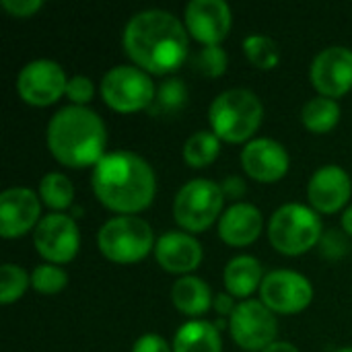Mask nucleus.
Instances as JSON below:
<instances>
[{
  "label": "nucleus",
  "instance_id": "4",
  "mask_svg": "<svg viewBox=\"0 0 352 352\" xmlns=\"http://www.w3.org/2000/svg\"><path fill=\"white\" fill-rule=\"evenodd\" d=\"M264 120V105L250 89L223 91L208 107L212 132L227 142L239 144L252 138Z\"/></svg>",
  "mask_w": 352,
  "mask_h": 352
},
{
  "label": "nucleus",
  "instance_id": "31",
  "mask_svg": "<svg viewBox=\"0 0 352 352\" xmlns=\"http://www.w3.org/2000/svg\"><path fill=\"white\" fill-rule=\"evenodd\" d=\"M66 95L68 99L74 103V105H82L89 103L95 95V85L89 76H82V74H76L72 78H68V85H66Z\"/></svg>",
  "mask_w": 352,
  "mask_h": 352
},
{
  "label": "nucleus",
  "instance_id": "3",
  "mask_svg": "<svg viewBox=\"0 0 352 352\" xmlns=\"http://www.w3.org/2000/svg\"><path fill=\"white\" fill-rule=\"evenodd\" d=\"M45 138L54 159L72 169L95 167L105 157V124L93 109L82 105H66L56 111Z\"/></svg>",
  "mask_w": 352,
  "mask_h": 352
},
{
  "label": "nucleus",
  "instance_id": "20",
  "mask_svg": "<svg viewBox=\"0 0 352 352\" xmlns=\"http://www.w3.org/2000/svg\"><path fill=\"white\" fill-rule=\"evenodd\" d=\"M223 280L231 297H239L245 301L256 289L262 287L264 270L254 256H237L229 260V264L225 266Z\"/></svg>",
  "mask_w": 352,
  "mask_h": 352
},
{
  "label": "nucleus",
  "instance_id": "23",
  "mask_svg": "<svg viewBox=\"0 0 352 352\" xmlns=\"http://www.w3.org/2000/svg\"><path fill=\"white\" fill-rule=\"evenodd\" d=\"M301 120L305 128L314 134L330 132L340 120V105L330 97H314L303 105Z\"/></svg>",
  "mask_w": 352,
  "mask_h": 352
},
{
  "label": "nucleus",
  "instance_id": "18",
  "mask_svg": "<svg viewBox=\"0 0 352 352\" xmlns=\"http://www.w3.org/2000/svg\"><path fill=\"white\" fill-rule=\"evenodd\" d=\"M155 258L159 266L171 274H188L202 262L200 241L184 231H169L157 239Z\"/></svg>",
  "mask_w": 352,
  "mask_h": 352
},
{
  "label": "nucleus",
  "instance_id": "9",
  "mask_svg": "<svg viewBox=\"0 0 352 352\" xmlns=\"http://www.w3.org/2000/svg\"><path fill=\"white\" fill-rule=\"evenodd\" d=\"M229 330L239 349L250 352L266 351L276 342V316L256 299L241 301L229 318Z\"/></svg>",
  "mask_w": 352,
  "mask_h": 352
},
{
  "label": "nucleus",
  "instance_id": "28",
  "mask_svg": "<svg viewBox=\"0 0 352 352\" xmlns=\"http://www.w3.org/2000/svg\"><path fill=\"white\" fill-rule=\"evenodd\" d=\"M31 285V276L14 264H2L0 268V303L8 305L19 301L27 287Z\"/></svg>",
  "mask_w": 352,
  "mask_h": 352
},
{
  "label": "nucleus",
  "instance_id": "1",
  "mask_svg": "<svg viewBox=\"0 0 352 352\" xmlns=\"http://www.w3.org/2000/svg\"><path fill=\"white\" fill-rule=\"evenodd\" d=\"M122 41L128 58L148 74L177 70L190 50L186 25L175 14L161 8L136 12L126 23Z\"/></svg>",
  "mask_w": 352,
  "mask_h": 352
},
{
  "label": "nucleus",
  "instance_id": "14",
  "mask_svg": "<svg viewBox=\"0 0 352 352\" xmlns=\"http://www.w3.org/2000/svg\"><path fill=\"white\" fill-rule=\"evenodd\" d=\"M184 19L188 33L204 45H221L233 25V14L225 0H192Z\"/></svg>",
  "mask_w": 352,
  "mask_h": 352
},
{
  "label": "nucleus",
  "instance_id": "15",
  "mask_svg": "<svg viewBox=\"0 0 352 352\" xmlns=\"http://www.w3.org/2000/svg\"><path fill=\"white\" fill-rule=\"evenodd\" d=\"M41 204L29 188H8L0 196V235L14 239L39 225Z\"/></svg>",
  "mask_w": 352,
  "mask_h": 352
},
{
  "label": "nucleus",
  "instance_id": "25",
  "mask_svg": "<svg viewBox=\"0 0 352 352\" xmlns=\"http://www.w3.org/2000/svg\"><path fill=\"white\" fill-rule=\"evenodd\" d=\"M188 87L182 78H165L155 93V101L148 107L153 116H177L188 105Z\"/></svg>",
  "mask_w": 352,
  "mask_h": 352
},
{
  "label": "nucleus",
  "instance_id": "11",
  "mask_svg": "<svg viewBox=\"0 0 352 352\" xmlns=\"http://www.w3.org/2000/svg\"><path fill=\"white\" fill-rule=\"evenodd\" d=\"M33 243L47 264L70 262L80 245V233L72 217L62 212L45 214L33 231Z\"/></svg>",
  "mask_w": 352,
  "mask_h": 352
},
{
  "label": "nucleus",
  "instance_id": "30",
  "mask_svg": "<svg viewBox=\"0 0 352 352\" xmlns=\"http://www.w3.org/2000/svg\"><path fill=\"white\" fill-rule=\"evenodd\" d=\"M192 68L202 76L217 78L227 70V52L221 45H204L192 58Z\"/></svg>",
  "mask_w": 352,
  "mask_h": 352
},
{
  "label": "nucleus",
  "instance_id": "13",
  "mask_svg": "<svg viewBox=\"0 0 352 352\" xmlns=\"http://www.w3.org/2000/svg\"><path fill=\"white\" fill-rule=\"evenodd\" d=\"M311 85L322 97H342L352 89V50L344 45H330L322 50L309 68Z\"/></svg>",
  "mask_w": 352,
  "mask_h": 352
},
{
  "label": "nucleus",
  "instance_id": "36",
  "mask_svg": "<svg viewBox=\"0 0 352 352\" xmlns=\"http://www.w3.org/2000/svg\"><path fill=\"white\" fill-rule=\"evenodd\" d=\"M235 307L237 305L233 303V297L229 293H221V295L214 297V309H217L219 316H229L231 318V314L235 311Z\"/></svg>",
  "mask_w": 352,
  "mask_h": 352
},
{
  "label": "nucleus",
  "instance_id": "26",
  "mask_svg": "<svg viewBox=\"0 0 352 352\" xmlns=\"http://www.w3.org/2000/svg\"><path fill=\"white\" fill-rule=\"evenodd\" d=\"M39 198L47 208L56 212L66 210L72 206V200H74L72 182L64 173H58V171L45 173L39 182Z\"/></svg>",
  "mask_w": 352,
  "mask_h": 352
},
{
  "label": "nucleus",
  "instance_id": "10",
  "mask_svg": "<svg viewBox=\"0 0 352 352\" xmlns=\"http://www.w3.org/2000/svg\"><path fill=\"white\" fill-rule=\"evenodd\" d=\"M260 297L272 314L293 316L309 307L314 301V287L295 270H272L262 280Z\"/></svg>",
  "mask_w": 352,
  "mask_h": 352
},
{
  "label": "nucleus",
  "instance_id": "27",
  "mask_svg": "<svg viewBox=\"0 0 352 352\" xmlns=\"http://www.w3.org/2000/svg\"><path fill=\"white\" fill-rule=\"evenodd\" d=\"M243 54L245 58L260 70H272L278 60H280V50L276 45V41L268 35H248L243 39Z\"/></svg>",
  "mask_w": 352,
  "mask_h": 352
},
{
  "label": "nucleus",
  "instance_id": "16",
  "mask_svg": "<svg viewBox=\"0 0 352 352\" xmlns=\"http://www.w3.org/2000/svg\"><path fill=\"white\" fill-rule=\"evenodd\" d=\"M241 165L252 179L274 184L289 171V153L272 138H254L241 151Z\"/></svg>",
  "mask_w": 352,
  "mask_h": 352
},
{
  "label": "nucleus",
  "instance_id": "22",
  "mask_svg": "<svg viewBox=\"0 0 352 352\" xmlns=\"http://www.w3.org/2000/svg\"><path fill=\"white\" fill-rule=\"evenodd\" d=\"M173 352H223L219 328L204 320H192L179 326L173 338Z\"/></svg>",
  "mask_w": 352,
  "mask_h": 352
},
{
  "label": "nucleus",
  "instance_id": "39",
  "mask_svg": "<svg viewBox=\"0 0 352 352\" xmlns=\"http://www.w3.org/2000/svg\"><path fill=\"white\" fill-rule=\"evenodd\" d=\"M336 352H352V346H346V349H340V351Z\"/></svg>",
  "mask_w": 352,
  "mask_h": 352
},
{
  "label": "nucleus",
  "instance_id": "32",
  "mask_svg": "<svg viewBox=\"0 0 352 352\" xmlns=\"http://www.w3.org/2000/svg\"><path fill=\"white\" fill-rule=\"evenodd\" d=\"M320 245H322V254H324L326 258H332V260L344 256V254L349 252V248H351L349 241H346L338 231H334V229H332L330 233L322 235Z\"/></svg>",
  "mask_w": 352,
  "mask_h": 352
},
{
  "label": "nucleus",
  "instance_id": "19",
  "mask_svg": "<svg viewBox=\"0 0 352 352\" xmlns=\"http://www.w3.org/2000/svg\"><path fill=\"white\" fill-rule=\"evenodd\" d=\"M262 212L250 202L229 206L219 221V235L227 245L243 248L254 243L262 233Z\"/></svg>",
  "mask_w": 352,
  "mask_h": 352
},
{
  "label": "nucleus",
  "instance_id": "35",
  "mask_svg": "<svg viewBox=\"0 0 352 352\" xmlns=\"http://www.w3.org/2000/svg\"><path fill=\"white\" fill-rule=\"evenodd\" d=\"M221 190H223V194H225V198H241L243 194H245V182L239 177V175H229V177H225L223 179V184H221Z\"/></svg>",
  "mask_w": 352,
  "mask_h": 352
},
{
  "label": "nucleus",
  "instance_id": "38",
  "mask_svg": "<svg viewBox=\"0 0 352 352\" xmlns=\"http://www.w3.org/2000/svg\"><path fill=\"white\" fill-rule=\"evenodd\" d=\"M342 229H344L346 235H351L352 237V206H349V208L344 210V214H342Z\"/></svg>",
  "mask_w": 352,
  "mask_h": 352
},
{
  "label": "nucleus",
  "instance_id": "34",
  "mask_svg": "<svg viewBox=\"0 0 352 352\" xmlns=\"http://www.w3.org/2000/svg\"><path fill=\"white\" fill-rule=\"evenodd\" d=\"M132 352H173V349L159 334H144L136 340Z\"/></svg>",
  "mask_w": 352,
  "mask_h": 352
},
{
  "label": "nucleus",
  "instance_id": "2",
  "mask_svg": "<svg viewBox=\"0 0 352 352\" xmlns=\"http://www.w3.org/2000/svg\"><path fill=\"white\" fill-rule=\"evenodd\" d=\"M93 192L103 206L120 214H136L151 206L157 192L153 167L136 153H107L91 175Z\"/></svg>",
  "mask_w": 352,
  "mask_h": 352
},
{
  "label": "nucleus",
  "instance_id": "29",
  "mask_svg": "<svg viewBox=\"0 0 352 352\" xmlns=\"http://www.w3.org/2000/svg\"><path fill=\"white\" fill-rule=\"evenodd\" d=\"M68 285V274L56 264H39L31 272V287L41 295H56Z\"/></svg>",
  "mask_w": 352,
  "mask_h": 352
},
{
  "label": "nucleus",
  "instance_id": "8",
  "mask_svg": "<svg viewBox=\"0 0 352 352\" xmlns=\"http://www.w3.org/2000/svg\"><path fill=\"white\" fill-rule=\"evenodd\" d=\"M155 93L157 89L148 72L138 66H116L107 70L101 80L103 101L120 113L148 109L155 101Z\"/></svg>",
  "mask_w": 352,
  "mask_h": 352
},
{
  "label": "nucleus",
  "instance_id": "21",
  "mask_svg": "<svg viewBox=\"0 0 352 352\" xmlns=\"http://www.w3.org/2000/svg\"><path fill=\"white\" fill-rule=\"evenodd\" d=\"M173 305L179 314L188 318H200L214 305L210 287L198 276H182L171 289Z\"/></svg>",
  "mask_w": 352,
  "mask_h": 352
},
{
  "label": "nucleus",
  "instance_id": "12",
  "mask_svg": "<svg viewBox=\"0 0 352 352\" xmlns=\"http://www.w3.org/2000/svg\"><path fill=\"white\" fill-rule=\"evenodd\" d=\"M66 72L54 60H33L21 68L16 78L21 99L35 107L56 103L66 93Z\"/></svg>",
  "mask_w": 352,
  "mask_h": 352
},
{
  "label": "nucleus",
  "instance_id": "17",
  "mask_svg": "<svg viewBox=\"0 0 352 352\" xmlns=\"http://www.w3.org/2000/svg\"><path fill=\"white\" fill-rule=\"evenodd\" d=\"M352 192L351 175L338 165L320 167L307 186V198L316 212L332 214L344 208Z\"/></svg>",
  "mask_w": 352,
  "mask_h": 352
},
{
  "label": "nucleus",
  "instance_id": "6",
  "mask_svg": "<svg viewBox=\"0 0 352 352\" xmlns=\"http://www.w3.org/2000/svg\"><path fill=\"white\" fill-rule=\"evenodd\" d=\"M99 252L116 264H136L155 250L151 225L134 214L109 219L97 233Z\"/></svg>",
  "mask_w": 352,
  "mask_h": 352
},
{
  "label": "nucleus",
  "instance_id": "37",
  "mask_svg": "<svg viewBox=\"0 0 352 352\" xmlns=\"http://www.w3.org/2000/svg\"><path fill=\"white\" fill-rule=\"evenodd\" d=\"M262 352H299L297 346H293L291 342H285V340H276L274 344H270L266 351Z\"/></svg>",
  "mask_w": 352,
  "mask_h": 352
},
{
  "label": "nucleus",
  "instance_id": "7",
  "mask_svg": "<svg viewBox=\"0 0 352 352\" xmlns=\"http://www.w3.org/2000/svg\"><path fill=\"white\" fill-rule=\"evenodd\" d=\"M225 194L219 184L210 179H190L175 196L173 217L177 225L190 233L206 231L219 217H223Z\"/></svg>",
  "mask_w": 352,
  "mask_h": 352
},
{
  "label": "nucleus",
  "instance_id": "24",
  "mask_svg": "<svg viewBox=\"0 0 352 352\" xmlns=\"http://www.w3.org/2000/svg\"><path fill=\"white\" fill-rule=\"evenodd\" d=\"M221 153V138L212 130L194 132L184 144V159L190 167H208Z\"/></svg>",
  "mask_w": 352,
  "mask_h": 352
},
{
  "label": "nucleus",
  "instance_id": "5",
  "mask_svg": "<svg viewBox=\"0 0 352 352\" xmlns=\"http://www.w3.org/2000/svg\"><path fill=\"white\" fill-rule=\"evenodd\" d=\"M324 235L320 214L305 204H283L268 223V237L276 252L285 256H301L316 248Z\"/></svg>",
  "mask_w": 352,
  "mask_h": 352
},
{
  "label": "nucleus",
  "instance_id": "33",
  "mask_svg": "<svg viewBox=\"0 0 352 352\" xmlns=\"http://www.w3.org/2000/svg\"><path fill=\"white\" fill-rule=\"evenodd\" d=\"M0 4L8 14L27 19V16H33L43 6V0H0Z\"/></svg>",
  "mask_w": 352,
  "mask_h": 352
}]
</instances>
